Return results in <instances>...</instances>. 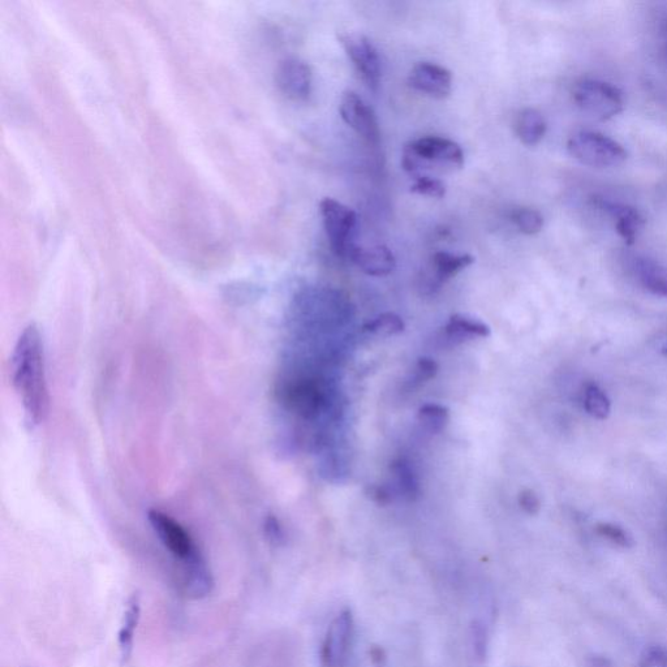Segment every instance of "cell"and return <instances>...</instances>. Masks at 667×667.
<instances>
[{
    "label": "cell",
    "mask_w": 667,
    "mask_h": 667,
    "mask_svg": "<svg viewBox=\"0 0 667 667\" xmlns=\"http://www.w3.org/2000/svg\"><path fill=\"white\" fill-rule=\"evenodd\" d=\"M12 382L30 426H38L49 413L45 351L40 330L34 324L25 327L12 355Z\"/></svg>",
    "instance_id": "obj_1"
},
{
    "label": "cell",
    "mask_w": 667,
    "mask_h": 667,
    "mask_svg": "<svg viewBox=\"0 0 667 667\" xmlns=\"http://www.w3.org/2000/svg\"><path fill=\"white\" fill-rule=\"evenodd\" d=\"M464 153L459 144L440 136H426L408 142L403 149L402 167L408 174L421 178L450 174L462 169Z\"/></svg>",
    "instance_id": "obj_2"
},
{
    "label": "cell",
    "mask_w": 667,
    "mask_h": 667,
    "mask_svg": "<svg viewBox=\"0 0 667 667\" xmlns=\"http://www.w3.org/2000/svg\"><path fill=\"white\" fill-rule=\"evenodd\" d=\"M567 150L576 161L596 169L621 166L628 156L618 141L595 131L574 133L567 141Z\"/></svg>",
    "instance_id": "obj_3"
},
{
    "label": "cell",
    "mask_w": 667,
    "mask_h": 667,
    "mask_svg": "<svg viewBox=\"0 0 667 667\" xmlns=\"http://www.w3.org/2000/svg\"><path fill=\"white\" fill-rule=\"evenodd\" d=\"M572 100L583 113L597 120H609L621 114L625 98L621 89L597 79H583L572 88Z\"/></svg>",
    "instance_id": "obj_4"
},
{
    "label": "cell",
    "mask_w": 667,
    "mask_h": 667,
    "mask_svg": "<svg viewBox=\"0 0 667 667\" xmlns=\"http://www.w3.org/2000/svg\"><path fill=\"white\" fill-rule=\"evenodd\" d=\"M320 213L330 247L338 257L350 258L356 245L352 243L357 225V215L330 197L320 202Z\"/></svg>",
    "instance_id": "obj_5"
},
{
    "label": "cell",
    "mask_w": 667,
    "mask_h": 667,
    "mask_svg": "<svg viewBox=\"0 0 667 667\" xmlns=\"http://www.w3.org/2000/svg\"><path fill=\"white\" fill-rule=\"evenodd\" d=\"M149 522L158 539L169 552L185 566L201 557L195 541L178 520L159 510L149 512Z\"/></svg>",
    "instance_id": "obj_6"
},
{
    "label": "cell",
    "mask_w": 667,
    "mask_h": 667,
    "mask_svg": "<svg viewBox=\"0 0 667 667\" xmlns=\"http://www.w3.org/2000/svg\"><path fill=\"white\" fill-rule=\"evenodd\" d=\"M338 40L364 83L369 89L377 90L382 76L381 59L373 43L359 33H342Z\"/></svg>",
    "instance_id": "obj_7"
},
{
    "label": "cell",
    "mask_w": 667,
    "mask_h": 667,
    "mask_svg": "<svg viewBox=\"0 0 667 667\" xmlns=\"http://www.w3.org/2000/svg\"><path fill=\"white\" fill-rule=\"evenodd\" d=\"M281 399L288 411L303 419L312 420L324 407V394L321 387L309 378H298L284 382L281 387Z\"/></svg>",
    "instance_id": "obj_8"
},
{
    "label": "cell",
    "mask_w": 667,
    "mask_h": 667,
    "mask_svg": "<svg viewBox=\"0 0 667 667\" xmlns=\"http://www.w3.org/2000/svg\"><path fill=\"white\" fill-rule=\"evenodd\" d=\"M344 123L368 142V144L377 145L381 139L380 123L372 107L368 105L363 98L357 96L355 92H346L342 96L341 105H339Z\"/></svg>",
    "instance_id": "obj_9"
},
{
    "label": "cell",
    "mask_w": 667,
    "mask_h": 667,
    "mask_svg": "<svg viewBox=\"0 0 667 667\" xmlns=\"http://www.w3.org/2000/svg\"><path fill=\"white\" fill-rule=\"evenodd\" d=\"M355 622L350 609L343 610L327 631L322 661L326 667H344L354 639Z\"/></svg>",
    "instance_id": "obj_10"
},
{
    "label": "cell",
    "mask_w": 667,
    "mask_h": 667,
    "mask_svg": "<svg viewBox=\"0 0 667 667\" xmlns=\"http://www.w3.org/2000/svg\"><path fill=\"white\" fill-rule=\"evenodd\" d=\"M408 83L417 92L436 100H445L453 89V75L445 67L423 62L412 68Z\"/></svg>",
    "instance_id": "obj_11"
},
{
    "label": "cell",
    "mask_w": 667,
    "mask_h": 667,
    "mask_svg": "<svg viewBox=\"0 0 667 667\" xmlns=\"http://www.w3.org/2000/svg\"><path fill=\"white\" fill-rule=\"evenodd\" d=\"M312 70L299 59H287L279 64L277 85L283 96L292 101H307L312 93Z\"/></svg>",
    "instance_id": "obj_12"
},
{
    "label": "cell",
    "mask_w": 667,
    "mask_h": 667,
    "mask_svg": "<svg viewBox=\"0 0 667 667\" xmlns=\"http://www.w3.org/2000/svg\"><path fill=\"white\" fill-rule=\"evenodd\" d=\"M593 206L598 210L610 215L613 218L615 230L621 236L623 242L632 245L638 238L641 227L644 225V218L638 210L619 202L609 201L596 197L592 200Z\"/></svg>",
    "instance_id": "obj_13"
},
{
    "label": "cell",
    "mask_w": 667,
    "mask_h": 667,
    "mask_svg": "<svg viewBox=\"0 0 667 667\" xmlns=\"http://www.w3.org/2000/svg\"><path fill=\"white\" fill-rule=\"evenodd\" d=\"M350 260L365 274L372 277H385L393 273L397 260L393 252L385 245H374V247H355Z\"/></svg>",
    "instance_id": "obj_14"
},
{
    "label": "cell",
    "mask_w": 667,
    "mask_h": 667,
    "mask_svg": "<svg viewBox=\"0 0 667 667\" xmlns=\"http://www.w3.org/2000/svg\"><path fill=\"white\" fill-rule=\"evenodd\" d=\"M632 273L641 286L654 295L667 298V268L648 257H636L632 261Z\"/></svg>",
    "instance_id": "obj_15"
},
{
    "label": "cell",
    "mask_w": 667,
    "mask_h": 667,
    "mask_svg": "<svg viewBox=\"0 0 667 667\" xmlns=\"http://www.w3.org/2000/svg\"><path fill=\"white\" fill-rule=\"evenodd\" d=\"M546 131H548V124L540 111L524 109L516 116L515 132L523 145H539L544 140Z\"/></svg>",
    "instance_id": "obj_16"
},
{
    "label": "cell",
    "mask_w": 667,
    "mask_h": 667,
    "mask_svg": "<svg viewBox=\"0 0 667 667\" xmlns=\"http://www.w3.org/2000/svg\"><path fill=\"white\" fill-rule=\"evenodd\" d=\"M141 618V601L140 596L135 593L128 600L126 611H124L122 627L119 632V648L120 654L124 662L131 658L133 651V641H135V634L137 626H139Z\"/></svg>",
    "instance_id": "obj_17"
},
{
    "label": "cell",
    "mask_w": 667,
    "mask_h": 667,
    "mask_svg": "<svg viewBox=\"0 0 667 667\" xmlns=\"http://www.w3.org/2000/svg\"><path fill=\"white\" fill-rule=\"evenodd\" d=\"M390 471L393 473L395 486L400 496L406 501L415 502L421 494L419 477L407 459L398 458L391 462Z\"/></svg>",
    "instance_id": "obj_18"
},
{
    "label": "cell",
    "mask_w": 667,
    "mask_h": 667,
    "mask_svg": "<svg viewBox=\"0 0 667 667\" xmlns=\"http://www.w3.org/2000/svg\"><path fill=\"white\" fill-rule=\"evenodd\" d=\"M475 262L471 255H453V253L437 252L432 257V270L437 283L449 281L460 271L467 269Z\"/></svg>",
    "instance_id": "obj_19"
},
{
    "label": "cell",
    "mask_w": 667,
    "mask_h": 667,
    "mask_svg": "<svg viewBox=\"0 0 667 667\" xmlns=\"http://www.w3.org/2000/svg\"><path fill=\"white\" fill-rule=\"evenodd\" d=\"M185 568H187L185 585H187L189 596L195 598L208 596L212 592L214 582L204 558L196 559Z\"/></svg>",
    "instance_id": "obj_20"
},
{
    "label": "cell",
    "mask_w": 667,
    "mask_h": 667,
    "mask_svg": "<svg viewBox=\"0 0 667 667\" xmlns=\"http://www.w3.org/2000/svg\"><path fill=\"white\" fill-rule=\"evenodd\" d=\"M445 333L447 337L455 339L486 338L490 335V327L484 322L455 314L447 322Z\"/></svg>",
    "instance_id": "obj_21"
},
{
    "label": "cell",
    "mask_w": 667,
    "mask_h": 667,
    "mask_svg": "<svg viewBox=\"0 0 667 667\" xmlns=\"http://www.w3.org/2000/svg\"><path fill=\"white\" fill-rule=\"evenodd\" d=\"M420 424L424 426L429 433H441L446 428L450 421L449 408L441 406V404H424L417 415Z\"/></svg>",
    "instance_id": "obj_22"
},
{
    "label": "cell",
    "mask_w": 667,
    "mask_h": 667,
    "mask_svg": "<svg viewBox=\"0 0 667 667\" xmlns=\"http://www.w3.org/2000/svg\"><path fill=\"white\" fill-rule=\"evenodd\" d=\"M584 407L589 415L598 420L608 419L611 411L608 395L595 384H589L585 387Z\"/></svg>",
    "instance_id": "obj_23"
},
{
    "label": "cell",
    "mask_w": 667,
    "mask_h": 667,
    "mask_svg": "<svg viewBox=\"0 0 667 667\" xmlns=\"http://www.w3.org/2000/svg\"><path fill=\"white\" fill-rule=\"evenodd\" d=\"M404 329H406L404 321L395 313L380 314L363 327L365 333L378 335V337H393V335L403 333Z\"/></svg>",
    "instance_id": "obj_24"
},
{
    "label": "cell",
    "mask_w": 667,
    "mask_h": 667,
    "mask_svg": "<svg viewBox=\"0 0 667 667\" xmlns=\"http://www.w3.org/2000/svg\"><path fill=\"white\" fill-rule=\"evenodd\" d=\"M511 221L524 235H536L544 227V217L539 210L532 208H519L511 214Z\"/></svg>",
    "instance_id": "obj_25"
},
{
    "label": "cell",
    "mask_w": 667,
    "mask_h": 667,
    "mask_svg": "<svg viewBox=\"0 0 667 667\" xmlns=\"http://www.w3.org/2000/svg\"><path fill=\"white\" fill-rule=\"evenodd\" d=\"M411 192L416 195L433 197V199H443L446 195V185L440 178L421 176V178H416L415 183L411 185Z\"/></svg>",
    "instance_id": "obj_26"
},
{
    "label": "cell",
    "mask_w": 667,
    "mask_h": 667,
    "mask_svg": "<svg viewBox=\"0 0 667 667\" xmlns=\"http://www.w3.org/2000/svg\"><path fill=\"white\" fill-rule=\"evenodd\" d=\"M596 531L598 535L613 542L615 545L621 546V548H630V546L634 545V540H632L630 533L619 526H615V524L600 523L596 527Z\"/></svg>",
    "instance_id": "obj_27"
},
{
    "label": "cell",
    "mask_w": 667,
    "mask_h": 667,
    "mask_svg": "<svg viewBox=\"0 0 667 667\" xmlns=\"http://www.w3.org/2000/svg\"><path fill=\"white\" fill-rule=\"evenodd\" d=\"M473 651L479 660L483 661L488 654L489 636L483 622L475 621L472 625Z\"/></svg>",
    "instance_id": "obj_28"
},
{
    "label": "cell",
    "mask_w": 667,
    "mask_h": 667,
    "mask_svg": "<svg viewBox=\"0 0 667 667\" xmlns=\"http://www.w3.org/2000/svg\"><path fill=\"white\" fill-rule=\"evenodd\" d=\"M438 370H440V367H438L436 360L430 359V357H420L415 367V373H413V382L423 384V382L433 380L437 376Z\"/></svg>",
    "instance_id": "obj_29"
},
{
    "label": "cell",
    "mask_w": 667,
    "mask_h": 667,
    "mask_svg": "<svg viewBox=\"0 0 667 667\" xmlns=\"http://www.w3.org/2000/svg\"><path fill=\"white\" fill-rule=\"evenodd\" d=\"M520 509L528 515H537L541 510V501L531 489H524L518 498Z\"/></svg>",
    "instance_id": "obj_30"
},
{
    "label": "cell",
    "mask_w": 667,
    "mask_h": 667,
    "mask_svg": "<svg viewBox=\"0 0 667 667\" xmlns=\"http://www.w3.org/2000/svg\"><path fill=\"white\" fill-rule=\"evenodd\" d=\"M367 496L380 506L389 505L391 499H393L391 498L389 489L382 485H369L367 488Z\"/></svg>",
    "instance_id": "obj_31"
},
{
    "label": "cell",
    "mask_w": 667,
    "mask_h": 667,
    "mask_svg": "<svg viewBox=\"0 0 667 667\" xmlns=\"http://www.w3.org/2000/svg\"><path fill=\"white\" fill-rule=\"evenodd\" d=\"M266 531H268V536L271 541H274L275 544L283 541V531L281 524L275 518H269L268 523H266Z\"/></svg>",
    "instance_id": "obj_32"
},
{
    "label": "cell",
    "mask_w": 667,
    "mask_h": 667,
    "mask_svg": "<svg viewBox=\"0 0 667 667\" xmlns=\"http://www.w3.org/2000/svg\"><path fill=\"white\" fill-rule=\"evenodd\" d=\"M658 40H660L661 58L667 64V17L661 21Z\"/></svg>",
    "instance_id": "obj_33"
},
{
    "label": "cell",
    "mask_w": 667,
    "mask_h": 667,
    "mask_svg": "<svg viewBox=\"0 0 667 667\" xmlns=\"http://www.w3.org/2000/svg\"><path fill=\"white\" fill-rule=\"evenodd\" d=\"M648 657L653 667H667V653L662 649H656Z\"/></svg>",
    "instance_id": "obj_34"
},
{
    "label": "cell",
    "mask_w": 667,
    "mask_h": 667,
    "mask_svg": "<svg viewBox=\"0 0 667 667\" xmlns=\"http://www.w3.org/2000/svg\"><path fill=\"white\" fill-rule=\"evenodd\" d=\"M370 656H372V661L374 662V664H377V665L384 664L385 654H384V652H382V649H380V648L372 649V652H370Z\"/></svg>",
    "instance_id": "obj_35"
}]
</instances>
